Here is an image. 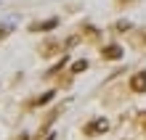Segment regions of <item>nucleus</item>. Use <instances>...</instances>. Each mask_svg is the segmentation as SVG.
<instances>
[{
  "instance_id": "1",
  "label": "nucleus",
  "mask_w": 146,
  "mask_h": 140,
  "mask_svg": "<svg viewBox=\"0 0 146 140\" xmlns=\"http://www.w3.org/2000/svg\"><path fill=\"white\" fill-rule=\"evenodd\" d=\"M109 129V122L106 119H93L88 127H85V135H104Z\"/></svg>"
},
{
  "instance_id": "3",
  "label": "nucleus",
  "mask_w": 146,
  "mask_h": 140,
  "mask_svg": "<svg viewBox=\"0 0 146 140\" xmlns=\"http://www.w3.org/2000/svg\"><path fill=\"white\" fill-rule=\"evenodd\" d=\"M101 56L109 58V61H117V58H122V48L119 45H106L104 50H101Z\"/></svg>"
},
{
  "instance_id": "2",
  "label": "nucleus",
  "mask_w": 146,
  "mask_h": 140,
  "mask_svg": "<svg viewBox=\"0 0 146 140\" xmlns=\"http://www.w3.org/2000/svg\"><path fill=\"white\" fill-rule=\"evenodd\" d=\"M130 87H133L135 93H143L146 90V72H135L130 77Z\"/></svg>"
},
{
  "instance_id": "6",
  "label": "nucleus",
  "mask_w": 146,
  "mask_h": 140,
  "mask_svg": "<svg viewBox=\"0 0 146 140\" xmlns=\"http://www.w3.org/2000/svg\"><path fill=\"white\" fill-rule=\"evenodd\" d=\"M48 101H53V93H45V95H40V98H35L32 106H42V103H48Z\"/></svg>"
},
{
  "instance_id": "7",
  "label": "nucleus",
  "mask_w": 146,
  "mask_h": 140,
  "mask_svg": "<svg viewBox=\"0 0 146 140\" xmlns=\"http://www.w3.org/2000/svg\"><path fill=\"white\" fill-rule=\"evenodd\" d=\"M8 32H11V27H3V29H0V37H5Z\"/></svg>"
},
{
  "instance_id": "5",
  "label": "nucleus",
  "mask_w": 146,
  "mask_h": 140,
  "mask_svg": "<svg viewBox=\"0 0 146 140\" xmlns=\"http://www.w3.org/2000/svg\"><path fill=\"white\" fill-rule=\"evenodd\" d=\"M85 69H88V61H85V58H80V61H74L72 72H74V74H80V72H85Z\"/></svg>"
},
{
  "instance_id": "8",
  "label": "nucleus",
  "mask_w": 146,
  "mask_h": 140,
  "mask_svg": "<svg viewBox=\"0 0 146 140\" xmlns=\"http://www.w3.org/2000/svg\"><path fill=\"white\" fill-rule=\"evenodd\" d=\"M143 122H146V114H143Z\"/></svg>"
},
{
  "instance_id": "4",
  "label": "nucleus",
  "mask_w": 146,
  "mask_h": 140,
  "mask_svg": "<svg viewBox=\"0 0 146 140\" xmlns=\"http://www.w3.org/2000/svg\"><path fill=\"white\" fill-rule=\"evenodd\" d=\"M58 27V19H48V21H42V24H32V32H48V29H56Z\"/></svg>"
}]
</instances>
